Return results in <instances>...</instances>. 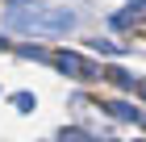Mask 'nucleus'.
Segmentation results:
<instances>
[{"label": "nucleus", "mask_w": 146, "mask_h": 142, "mask_svg": "<svg viewBox=\"0 0 146 142\" xmlns=\"http://www.w3.org/2000/svg\"><path fill=\"white\" fill-rule=\"evenodd\" d=\"M54 67H58V71H67L71 79H96V67H92L88 59L71 55V50H63V55H54Z\"/></svg>", "instance_id": "2"}, {"label": "nucleus", "mask_w": 146, "mask_h": 142, "mask_svg": "<svg viewBox=\"0 0 146 142\" xmlns=\"http://www.w3.org/2000/svg\"><path fill=\"white\" fill-rule=\"evenodd\" d=\"M104 75H109V79H113L117 88H134V75H129V71H121V67H109Z\"/></svg>", "instance_id": "4"}, {"label": "nucleus", "mask_w": 146, "mask_h": 142, "mask_svg": "<svg viewBox=\"0 0 146 142\" xmlns=\"http://www.w3.org/2000/svg\"><path fill=\"white\" fill-rule=\"evenodd\" d=\"M92 50H104V55H121L125 46H121V42H100V38H96V42H92Z\"/></svg>", "instance_id": "5"}, {"label": "nucleus", "mask_w": 146, "mask_h": 142, "mask_svg": "<svg viewBox=\"0 0 146 142\" xmlns=\"http://www.w3.org/2000/svg\"><path fill=\"white\" fill-rule=\"evenodd\" d=\"M0 46H4V42H0Z\"/></svg>", "instance_id": "8"}, {"label": "nucleus", "mask_w": 146, "mask_h": 142, "mask_svg": "<svg viewBox=\"0 0 146 142\" xmlns=\"http://www.w3.org/2000/svg\"><path fill=\"white\" fill-rule=\"evenodd\" d=\"M138 96H142V100H146V79H138Z\"/></svg>", "instance_id": "7"}, {"label": "nucleus", "mask_w": 146, "mask_h": 142, "mask_svg": "<svg viewBox=\"0 0 146 142\" xmlns=\"http://www.w3.org/2000/svg\"><path fill=\"white\" fill-rule=\"evenodd\" d=\"M13 105H17L21 113H29V109H34V96H29V92H17V96H13Z\"/></svg>", "instance_id": "6"}, {"label": "nucleus", "mask_w": 146, "mask_h": 142, "mask_svg": "<svg viewBox=\"0 0 146 142\" xmlns=\"http://www.w3.org/2000/svg\"><path fill=\"white\" fill-rule=\"evenodd\" d=\"M109 113H113L117 121H138V109H129L125 100H113V105H109Z\"/></svg>", "instance_id": "3"}, {"label": "nucleus", "mask_w": 146, "mask_h": 142, "mask_svg": "<svg viewBox=\"0 0 146 142\" xmlns=\"http://www.w3.org/2000/svg\"><path fill=\"white\" fill-rule=\"evenodd\" d=\"M9 25L21 33H67L75 25L67 9H46V4H25V9H13L9 13Z\"/></svg>", "instance_id": "1"}]
</instances>
